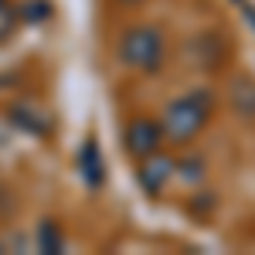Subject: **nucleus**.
Here are the masks:
<instances>
[{
	"label": "nucleus",
	"mask_w": 255,
	"mask_h": 255,
	"mask_svg": "<svg viewBox=\"0 0 255 255\" xmlns=\"http://www.w3.org/2000/svg\"><path fill=\"white\" fill-rule=\"evenodd\" d=\"M208 116H211V96H208L204 89H194V92H187V96L174 99V102L163 109L160 126H163V133L174 139V143H187V139H194L197 133L204 129Z\"/></svg>",
	"instance_id": "nucleus-1"
},
{
	"label": "nucleus",
	"mask_w": 255,
	"mask_h": 255,
	"mask_svg": "<svg viewBox=\"0 0 255 255\" xmlns=\"http://www.w3.org/2000/svg\"><path fill=\"white\" fill-rule=\"evenodd\" d=\"M119 61L126 68H136V72H157L160 58H163V41H160V31L153 27H133L119 38L116 48Z\"/></svg>",
	"instance_id": "nucleus-2"
},
{
	"label": "nucleus",
	"mask_w": 255,
	"mask_h": 255,
	"mask_svg": "<svg viewBox=\"0 0 255 255\" xmlns=\"http://www.w3.org/2000/svg\"><path fill=\"white\" fill-rule=\"evenodd\" d=\"M160 136H163V126L153 123V119L139 116L133 119L129 126H126V133H123V146H126V153L129 157H150V153H157L160 146Z\"/></svg>",
	"instance_id": "nucleus-3"
},
{
	"label": "nucleus",
	"mask_w": 255,
	"mask_h": 255,
	"mask_svg": "<svg viewBox=\"0 0 255 255\" xmlns=\"http://www.w3.org/2000/svg\"><path fill=\"white\" fill-rule=\"evenodd\" d=\"M170 174H174V160L163 157V153H150L139 163V184H143L146 194H160L163 184L170 180Z\"/></svg>",
	"instance_id": "nucleus-4"
},
{
	"label": "nucleus",
	"mask_w": 255,
	"mask_h": 255,
	"mask_svg": "<svg viewBox=\"0 0 255 255\" xmlns=\"http://www.w3.org/2000/svg\"><path fill=\"white\" fill-rule=\"evenodd\" d=\"M75 163H79L82 180H85L89 187H99V184H102L106 167H102V157H99L96 139H85V143H82V150H79V157H75Z\"/></svg>",
	"instance_id": "nucleus-5"
},
{
	"label": "nucleus",
	"mask_w": 255,
	"mask_h": 255,
	"mask_svg": "<svg viewBox=\"0 0 255 255\" xmlns=\"http://www.w3.org/2000/svg\"><path fill=\"white\" fill-rule=\"evenodd\" d=\"M38 249L48 255H58L65 252V235H61V228L55 221H41L38 225Z\"/></svg>",
	"instance_id": "nucleus-6"
},
{
	"label": "nucleus",
	"mask_w": 255,
	"mask_h": 255,
	"mask_svg": "<svg viewBox=\"0 0 255 255\" xmlns=\"http://www.w3.org/2000/svg\"><path fill=\"white\" fill-rule=\"evenodd\" d=\"M10 113H14V123H17L20 129H27V133H44L48 129V116L38 113V109H31V106H24V102L14 106Z\"/></svg>",
	"instance_id": "nucleus-7"
},
{
	"label": "nucleus",
	"mask_w": 255,
	"mask_h": 255,
	"mask_svg": "<svg viewBox=\"0 0 255 255\" xmlns=\"http://www.w3.org/2000/svg\"><path fill=\"white\" fill-rule=\"evenodd\" d=\"M14 24H17V10H14L10 3H3V7H0V41L14 31Z\"/></svg>",
	"instance_id": "nucleus-8"
},
{
	"label": "nucleus",
	"mask_w": 255,
	"mask_h": 255,
	"mask_svg": "<svg viewBox=\"0 0 255 255\" xmlns=\"http://www.w3.org/2000/svg\"><path fill=\"white\" fill-rule=\"evenodd\" d=\"M123 3H139V0H123Z\"/></svg>",
	"instance_id": "nucleus-9"
},
{
	"label": "nucleus",
	"mask_w": 255,
	"mask_h": 255,
	"mask_svg": "<svg viewBox=\"0 0 255 255\" xmlns=\"http://www.w3.org/2000/svg\"><path fill=\"white\" fill-rule=\"evenodd\" d=\"M3 3H7V0H0V7H3Z\"/></svg>",
	"instance_id": "nucleus-10"
},
{
	"label": "nucleus",
	"mask_w": 255,
	"mask_h": 255,
	"mask_svg": "<svg viewBox=\"0 0 255 255\" xmlns=\"http://www.w3.org/2000/svg\"><path fill=\"white\" fill-rule=\"evenodd\" d=\"M0 252H3V245H0Z\"/></svg>",
	"instance_id": "nucleus-11"
}]
</instances>
